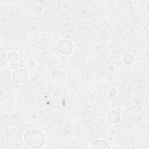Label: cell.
<instances>
[{"mask_svg": "<svg viewBox=\"0 0 149 149\" xmlns=\"http://www.w3.org/2000/svg\"><path fill=\"white\" fill-rule=\"evenodd\" d=\"M25 140L28 145L34 147V145H42L44 139L42 134L38 130H30L25 134Z\"/></svg>", "mask_w": 149, "mask_h": 149, "instance_id": "1", "label": "cell"}]
</instances>
